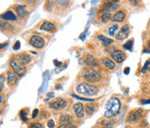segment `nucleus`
<instances>
[{
    "label": "nucleus",
    "instance_id": "nucleus-1",
    "mask_svg": "<svg viewBox=\"0 0 150 128\" xmlns=\"http://www.w3.org/2000/svg\"><path fill=\"white\" fill-rule=\"evenodd\" d=\"M121 102L117 98H111L109 99L105 105L104 116L108 119L115 117L120 113Z\"/></svg>",
    "mask_w": 150,
    "mask_h": 128
},
{
    "label": "nucleus",
    "instance_id": "nucleus-2",
    "mask_svg": "<svg viewBox=\"0 0 150 128\" xmlns=\"http://www.w3.org/2000/svg\"><path fill=\"white\" fill-rule=\"evenodd\" d=\"M83 79L88 83H96L101 79V72L95 70L94 68H86L82 73Z\"/></svg>",
    "mask_w": 150,
    "mask_h": 128
},
{
    "label": "nucleus",
    "instance_id": "nucleus-3",
    "mask_svg": "<svg viewBox=\"0 0 150 128\" xmlns=\"http://www.w3.org/2000/svg\"><path fill=\"white\" fill-rule=\"evenodd\" d=\"M76 92L80 94L87 95V96H94L98 93V88L96 86H91L89 84L82 83L76 86Z\"/></svg>",
    "mask_w": 150,
    "mask_h": 128
},
{
    "label": "nucleus",
    "instance_id": "nucleus-4",
    "mask_svg": "<svg viewBox=\"0 0 150 128\" xmlns=\"http://www.w3.org/2000/svg\"><path fill=\"white\" fill-rule=\"evenodd\" d=\"M30 44L37 49H41L44 45V40L38 35H33L30 39Z\"/></svg>",
    "mask_w": 150,
    "mask_h": 128
},
{
    "label": "nucleus",
    "instance_id": "nucleus-5",
    "mask_svg": "<svg viewBox=\"0 0 150 128\" xmlns=\"http://www.w3.org/2000/svg\"><path fill=\"white\" fill-rule=\"evenodd\" d=\"M22 65L17 61V59L16 58H13L11 61H10V66L12 68V70L14 71V72L17 74V75H22L24 72V68L21 66Z\"/></svg>",
    "mask_w": 150,
    "mask_h": 128
},
{
    "label": "nucleus",
    "instance_id": "nucleus-6",
    "mask_svg": "<svg viewBox=\"0 0 150 128\" xmlns=\"http://www.w3.org/2000/svg\"><path fill=\"white\" fill-rule=\"evenodd\" d=\"M129 24H124L120 30V31L118 32V34L115 36V38L116 40H119V41L123 40L129 37Z\"/></svg>",
    "mask_w": 150,
    "mask_h": 128
},
{
    "label": "nucleus",
    "instance_id": "nucleus-7",
    "mask_svg": "<svg viewBox=\"0 0 150 128\" xmlns=\"http://www.w3.org/2000/svg\"><path fill=\"white\" fill-rule=\"evenodd\" d=\"M111 58L116 63H122L126 58V54L120 50H115L111 52Z\"/></svg>",
    "mask_w": 150,
    "mask_h": 128
},
{
    "label": "nucleus",
    "instance_id": "nucleus-8",
    "mask_svg": "<svg viewBox=\"0 0 150 128\" xmlns=\"http://www.w3.org/2000/svg\"><path fill=\"white\" fill-rule=\"evenodd\" d=\"M67 106V102L63 99H57L55 101L50 103V107L54 110H60Z\"/></svg>",
    "mask_w": 150,
    "mask_h": 128
},
{
    "label": "nucleus",
    "instance_id": "nucleus-9",
    "mask_svg": "<svg viewBox=\"0 0 150 128\" xmlns=\"http://www.w3.org/2000/svg\"><path fill=\"white\" fill-rule=\"evenodd\" d=\"M85 62L87 64V65L89 66V68H94V67H98L99 66V62L98 60L92 55L88 54L85 57Z\"/></svg>",
    "mask_w": 150,
    "mask_h": 128
},
{
    "label": "nucleus",
    "instance_id": "nucleus-10",
    "mask_svg": "<svg viewBox=\"0 0 150 128\" xmlns=\"http://www.w3.org/2000/svg\"><path fill=\"white\" fill-rule=\"evenodd\" d=\"M17 61L22 65H26L31 62V57L27 54V53H21L17 56Z\"/></svg>",
    "mask_w": 150,
    "mask_h": 128
},
{
    "label": "nucleus",
    "instance_id": "nucleus-11",
    "mask_svg": "<svg viewBox=\"0 0 150 128\" xmlns=\"http://www.w3.org/2000/svg\"><path fill=\"white\" fill-rule=\"evenodd\" d=\"M73 109L77 118L82 119L84 117V108L82 103H75L73 106Z\"/></svg>",
    "mask_w": 150,
    "mask_h": 128
},
{
    "label": "nucleus",
    "instance_id": "nucleus-12",
    "mask_svg": "<svg viewBox=\"0 0 150 128\" xmlns=\"http://www.w3.org/2000/svg\"><path fill=\"white\" fill-rule=\"evenodd\" d=\"M142 113H143V110H142V109H141V108H140V109H137L136 111L133 112V113L129 116L128 121H129V122H135V120H137L139 118L142 117Z\"/></svg>",
    "mask_w": 150,
    "mask_h": 128
},
{
    "label": "nucleus",
    "instance_id": "nucleus-13",
    "mask_svg": "<svg viewBox=\"0 0 150 128\" xmlns=\"http://www.w3.org/2000/svg\"><path fill=\"white\" fill-rule=\"evenodd\" d=\"M119 4L117 3H115V2H112V3H109L107 4L104 5V7L102 8V11L104 13V12H110V11H114V10H116L119 9Z\"/></svg>",
    "mask_w": 150,
    "mask_h": 128
},
{
    "label": "nucleus",
    "instance_id": "nucleus-14",
    "mask_svg": "<svg viewBox=\"0 0 150 128\" xmlns=\"http://www.w3.org/2000/svg\"><path fill=\"white\" fill-rule=\"evenodd\" d=\"M126 17V14L123 10H119L115 13V15L112 17L111 20L113 22H122Z\"/></svg>",
    "mask_w": 150,
    "mask_h": 128
},
{
    "label": "nucleus",
    "instance_id": "nucleus-15",
    "mask_svg": "<svg viewBox=\"0 0 150 128\" xmlns=\"http://www.w3.org/2000/svg\"><path fill=\"white\" fill-rule=\"evenodd\" d=\"M59 121L62 125H68V124H71L74 121V119L72 116H71L69 114H63L61 116Z\"/></svg>",
    "mask_w": 150,
    "mask_h": 128
},
{
    "label": "nucleus",
    "instance_id": "nucleus-16",
    "mask_svg": "<svg viewBox=\"0 0 150 128\" xmlns=\"http://www.w3.org/2000/svg\"><path fill=\"white\" fill-rule=\"evenodd\" d=\"M102 63L103 64V65H104L105 67H107V68L109 69V70H113V69L115 68V62L112 61L111 59L108 58H103L102 59Z\"/></svg>",
    "mask_w": 150,
    "mask_h": 128
},
{
    "label": "nucleus",
    "instance_id": "nucleus-17",
    "mask_svg": "<svg viewBox=\"0 0 150 128\" xmlns=\"http://www.w3.org/2000/svg\"><path fill=\"white\" fill-rule=\"evenodd\" d=\"M40 30H45L48 31H53L55 30V25L54 24L49 22V21H44L42 25L40 26Z\"/></svg>",
    "mask_w": 150,
    "mask_h": 128
},
{
    "label": "nucleus",
    "instance_id": "nucleus-18",
    "mask_svg": "<svg viewBox=\"0 0 150 128\" xmlns=\"http://www.w3.org/2000/svg\"><path fill=\"white\" fill-rule=\"evenodd\" d=\"M1 17H2L3 19H4V20H12V21L17 20L16 15H15L12 11H10V10H8L7 12L2 14V15H1Z\"/></svg>",
    "mask_w": 150,
    "mask_h": 128
},
{
    "label": "nucleus",
    "instance_id": "nucleus-19",
    "mask_svg": "<svg viewBox=\"0 0 150 128\" xmlns=\"http://www.w3.org/2000/svg\"><path fill=\"white\" fill-rule=\"evenodd\" d=\"M85 110L88 115H92L96 111V105L95 103H88L86 105Z\"/></svg>",
    "mask_w": 150,
    "mask_h": 128
},
{
    "label": "nucleus",
    "instance_id": "nucleus-20",
    "mask_svg": "<svg viewBox=\"0 0 150 128\" xmlns=\"http://www.w3.org/2000/svg\"><path fill=\"white\" fill-rule=\"evenodd\" d=\"M98 39L102 42V44L103 46H109V45H110L111 44L114 43V40H113V39L107 38L106 37H104V36H102V35L98 36Z\"/></svg>",
    "mask_w": 150,
    "mask_h": 128
},
{
    "label": "nucleus",
    "instance_id": "nucleus-21",
    "mask_svg": "<svg viewBox=\"0 0 150 128\" xmlns=\"http://www.w3.org/2000/svg\"><path fill=\"white\" fill-rule=\"evenodd\" d=\"M17 15H18L19 17H24L26 14L25 6L24 5H17Z\"/></svg>",
    "mask_w": 150,
    "mask_h": 128
},
{
    "label": "nucleus",
    "instance_id": "nucleus-22",
    "mask_svg": "<svg viewBox=\"0 0 150 128\" xmlns=\"http://www.w3.org/2000/svg\"><path fill=\"white\" fill-rule=\"evenodd\" d=\"M7 76H8V83L10 84V83H13L16 79H17V76H16V73L13 72H8L7 73Z\"/></svg>",
    "mask_w": 150,
    "mask_h": 128
},
{
    "label": "nucleus",
    "instance_id": "nucleus-23",
    "mask_svg": "<svg viewBox=\"0 0 150 128\" xmlns=\"http://www.w3.org/2000/svg\"><path fill=\"white\" fill-rule=\"evenodd\" d=\"M133 46H134V39L132 38V39H130V40H129L126 44H124V45H123V47H124V49H126V50H128V51H133Z\"/></svg>",
    "mask_w": 150,
    "mask_h": 128
},
{
    "label": "nucleus",
    "instance_id": "nucleus-24",
    "mask_svg": "<svg viewBox=\"0 0 150 128\" xmlns=\"http://www.w3.org/2000/svg\"><path fill=\"white\" fill-rule=\"evenodd\" d=\"M118 25L117 24H114V25H112L109 29V34L110 35V36H115V32L116 31V30L118 29Z\"/></svg>",
    "mask_w": 150,
    "mask_h": 128
},
{
    "label": "nucleus",
    "instance_id": "nucleus-25",
    "mask_svg": "<svg viewBox=\"0 0 150 128\" xmlns=\"http://www.w3.org/2000/svg\"><path fill=\"white\" fill-rule=\"evenodd\" d=\"M112 17H111V15H110V13L109 12H104L103 14H102V20L103 21V22H108L109 19H111Z\"/></svg>",
    "mask_w": 150,
    "mask_h": 128
},
{
    "label": "nucleus",
    "instance_id": "nucleus-26",
    "mask_svg": "<svg viewBox=\"0 0 150 128\" xmlns=\"http://www.w3.org/2000/svg\"><path fill=\"white\" fill-rule=\"evenodd\" d=\"M149 65H150V59H149V60H147V61L145 62V64H144V65H143V67H142V73H145V72H147V70L149 69Z\"/></svg>",
    "mask_w": 150,
    "mask_h": 128
},
{
    "label": "nucleus",
    "instance_id": "nucleus-27",
    "mask_svg": "<svg viewBox=\"0 0 150 128\" xmlns=\"http://www.w3.org/2000/svg\"><path fill=\"white\" fill-rule=\"evenodd\" d=\"M20 117L22 119L23 121H26L27 120V116H26V112L24 110H22L20 112Z\"/></svg>",
    "mask_w": 150,
    "mask_h": 128
},
{
    "label": "nucleus",
    "instance_id": "nucleus-28",
    "mask_svg": "<svg viewBox=\"0 0 150 128\" xmlns=\"http://www.w3.org/2000/svg\"><path fill=\"white\" fill-rule=\"evenodd\" d=\"M30 128H44V127L41 123H33L30 125Z\"/></svg>",
    "mask_w": 150,
    "mask_h": 128
},
{
    "label": "nucleus",
    "instance_id": "nucleus-29",
    "mask_svg": "<svg viewBox=\"0 0 150 128\" xmlns=\"http://www.w3.org/2000/svg\"><path fill=\"white\" fill-rule=\"evenodd\" d=\"M72 97H74V98L77 99H80V100H83V101H94L93 99H85V98H81V97H78V96L74 95V94H72Z\"/></svg>",
    "mask_w": 150,
    "mask_h": 128
},
{
    "label": "nucleus",
    "instance_id": "nucleus-30",
    "mask_svg": "<svg viewBox=\"0 0 150 128\" xmlns=\"http://www.w3.org/2000/svg\"><path fill=\"white\" fill-rule=\"evenodd\" d=\"M57 128H76L75 126L71 125V124H68V125H61Z\"/></svg>",
    "mask_w": 150,
    "mask_h": 128
},
{
    "label": "nucleus",
    "instance_id": "nucleus-31",
    "mask_svg": "<svg viewBox=\"0 0 150 128\" xmlns=\"http://www.w3.org/2000/svg\"><path fill=\"white\" fill-rule=\"evenodd\" d=\"M3 82H4V77L3 75H1L0 76V83H1V85H0V91L1 92H2L3 87Z\"/></svg>",
    "mask_w": 150,
    "mask_h": 128
},
{
    "label": "nucleus",
    "instance_id": "nucleus-32",
    "mask_svg": "<svg viewBox=\"0 0 150 128\" xmlns=\"http://www.w3.org/2000/svg\"><path fill=\"white\" fill-rule=\"evenodd\" d=\"M13 49H14L15 51H17V50L20 49V41H17V42L15 43V45H14V46H13Z\"/></svg>",
    "mask_w": 150,
    "mask_h": 128
},
{
    "label": "nucleus",
    "instance_id": "nucleus-33",
    "mask_svg": "<svg viewBox=\"0 0 150 128\" xmlns=\"http://www.w3.org/2000/svg\"><path fill=\"white\" fill-rule=\"evenodd\" d=\"M47 127L49 128L55 127V122H54V120H49V122L47 123Z\"/></svg>",
    "mask_w": 150,
    "mask_h": 128
},
{
    "label": "nucleus",
    "instance_id": "nucleus-34",
    "mask_svg": "<svg viewBox=\"0 0 150 128\" xmlns=\"http://www.w3.org/2000/svg\"><path fill=\"white\" fill-rule=\"evenodd\" d=\"M38 113H39L38 109H35V110L33 111V113H32V118L35 119V118L38 115Z\"/></svg>",
    "mask_w": 150,
    "mask_h": 128
},
{
    "label": "nucleus",
    "instance_id": "nucleus-35",
    "mask_svg": "<svg viewBox=\"0 0 150 128\" xmlns=\"http://www.w3.org/2000/svg\"><path fill=\"white\" fill-rule=\"evenodd\" d=\"M57 3L58 4H61V5H65L69 3V1H57Z\"/></svg>",
    "mask_w": 150,
    "mask_h": 128
},
{
    "label": "nucleus",
    "instance_id": "nucleus-36",
    "mask_svg": "<svg viewBox=\"0 0 150 128\" xmlns=\"http://www.w3.org/2000/svg\"><path fill=\"white\" fill-rule=\"evenodd\" d=\"M54 64H55V65H56V66H57V67H58V66H60V65H62V63H61V62H58L57 60H54Z\"/></svg>",
    "mask_w": 150,
    "mask_h": 128
},
{
    "label": "nucleus",
    "instance_id": "nucleus-37",
    "mask_svg": "<svg viewBox=\"0 0 150 128\" xmlns=\"http://www.w3.org/2000/svg\"><path fill=\"white\" fill-rule=\"evenodd\" d=\"M129 72H130V68H129V67H126V68L124 69V73H125V74H129Z\"/></svg>",
    "mask_w": 150,
    "mask_h": 128
},
{
    "label": "nucleus",
    "instance_id": "nucleus-38",
    "mask_svg": "<svg viewBox=\"0 0 150 128\" xmlns=\"http://www.w3.org/2000/svg\"><path fill=\"white\" fill-rule=\"evenodd\" d=\"M142 104L145 105V104H150V99H148V100H142Z\"/></svg>",
    "mask_w": 150,
    "mask_h": 128
},
{
    "label": "nucleus",
    "instance_id": "nucleus-39",
    "mask_svg": "<svg viewBox=\"0 0 150 128\" xmlns=\"http://www.w3.org/2000/svg\"><path fill=\"white\" fill-rule=\"evenodd\" d=\"M7 45H8V43H4V44H2V45H1V49H2L3 47H4V46H6Z\"/></svg>",
    "mask_w": 150,
    "mask_h": 128
},
{
    "label": "nucleus",
    "instance_id": "nucleus-40",
    "mask_svg": "<svg viewBox=\"0 0 150 128\" xmlns=\"http://www.w3.org/2000/svg\"><path fill=\"white\" fill-rule=\"evenodd\" d=\"M148 46H149V51H150V40L149 41V43H148Z\"/></svg>",
    "mask_w": 150,
    "mask_h": 128
},
{
    "label": "nucleus",
    "instance_id": "nucleus-41",
    "mask_svg": "<svg viewBox=\"0 0 150 128\" xmlns=\"http://www.w3.org/2000/svg\"><path fill=\"white\" fill-rule=\"evenodd\" d=\"M148 71L150 72V65H149V69H148Z\"/></svg>",
    "mask_w": 150,
    "mask_h": 128
},
{
    "label": "nucleus",
    "instance_id": "nucleus-42",
    "mask_svg": "<svg viewBox=\"0 0 150 128\" xmlns=\"http://www.w3.org/2000/svg\"><path fill=\"white\" fill-rule=\"evenodd\" d=\"M149 84H150V82H149Z\"/></svg>",
    "mask_w": 150,
    "mask_h": 128
}]
</instances>
